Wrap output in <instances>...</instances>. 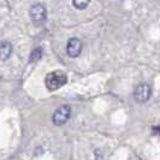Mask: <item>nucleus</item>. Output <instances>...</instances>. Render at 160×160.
Segmentation results:
<instances>
[{
    "instance_id": "nucleus-1",
    "label": "nucleus",
    "mask_w": 160,
    "mask_h": 160,
    "mask_svg": "<svg viewBox=\"0 0 160 160\" xmlns=\"http://www.w3.org/2000/svg\"><path fill=\"white\" fill-rule=\"evenodd\" d=\"M66 75L62 71H53L49 72L47 76H46V80H45V83H46V87H47L48 90L53 92V90H57V89L62 88L66 83Z\"/></svg>"
},
{
    "instance_id": "nucleus-2",
    "label": "nucleus",
    "mask_w": 160,
    "mask_h": 160,
    "mask_svg": "<svg viewBox=\"0 0 160 160\" xmlns=\"http://www.w3.org/2000/svg\"><path fill=\"white\" fill-rule=\"evenodd\" d=\"M29 15H30L32 23L35 25H41L45 23L47 18V10L42 4H35L29 10Z\"/></svg>"
},
{
    "instance_id": "nucleus-3",
    "label": "nucleus",
    "mask_w": 160,
    "mask_h": 160,
    "mask_svg": "<svg viewBox=\"0 0 160 160\" xmlns=\"http://www.w3.org/2000/svg\"><path fill=\"white\" fill-rule=\"evenodd\" d=\"M71 116V108L69 105H63L60 106L59 108H57L56 112L53 113V117H52V120H53V124L57 125V127H60L65 124L69 118Z\"/></svg>"
},
{
    "instance_id": "nucleus-4",
    "label": "nucleus",
    "mask_w": 160,
    "mask_h": 160,
    "mask_svg": "<svg viewBox=\"0 0 160 160\" xmlns=\"http://www.w3.org/2000/svg\"><path fill=\"white\" fill-rule=\"evenodd\" d=\"M152 94V89L149 87V84L147 83H142L140 86H137V88L135 89V93H134V98L137 102H146Z\"/></svg>"
},
{
    "instance_id": "nucleus-5",
    "label": "nucleus",
    "mask_w": 160,
    "mask_h": 160,
    "mask_svg": "<svg viewBox=\"0 0 160 160\" xmlns=\"http://www.w3.org/2000/svg\"><path fill=\"white\" fill-rule=\"evenodd\" d=\"M82 52V42L81 40L76 39V38H72L68 41V45H66V53L68 56L71 57V58H76L78 57Z\"/></svg>"
},
{
    "instance_id": "nucleus-6",
    "label": "nucleus",
    "mask_w": 160,
    "mask_h": 160,
    "mask_svg": "<svg viewBox=\"0 0 160 160\" xmlns=\"http://www.w3.org/2000/svg\"><path fill=\"white\" fill-rule=\"evenodd\" d=\"M11 53H12V45L8 41L0 42V59L6 60L10 58Z\"/></svg>"
},
{
    "instance_id": "nucleus-7",
    "label": "nucleus",
    "mask_w": 160,
    "mask_h": 160,
    "mask_svg": "<svg viewBox=\"0 0 160 160\" xmlns=\"http://www.w3.org/2000/svg\"><path fill=\"white\" fill-rule=\"evenodd\" d=\"M42 54H43V51L41 47L35 48L30 54V62H39L41 58H42Z\"/></svg>"
},
{
    "instance_id": "nucleus-8",
    "label": "nucleus",
    "mask_w": 160,
    "mask_h": 160,
    "mask_svg": "<svg viewBox=\"0 0 160 160\" xmlns=\"http://www.w3.org/2000/svg\"><path fill=\"white\" fill-rule=\"evenodd\" d=\"M89 1L90 0H72V5L78 10H83L88 6Z\"/></svg>"
}]
</instances>
